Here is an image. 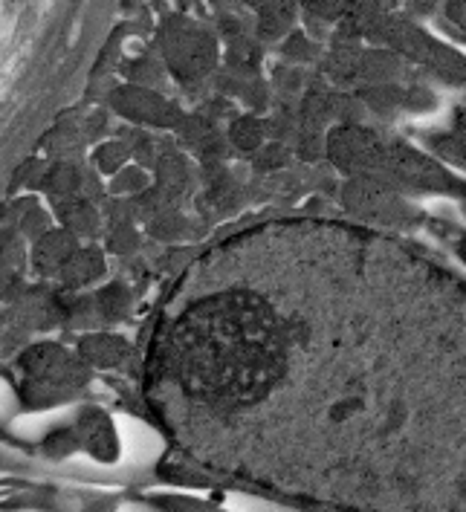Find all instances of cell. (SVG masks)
I'll use <instances>...</instances> for the list:
<instances>
[{"label": "cell", "mask_w": 466, "mask_h": 512, "mask_svg": "<svg viewBox=\"0 0 466 512\" xmlns=\"http://www.w3.org/2000/svg\"><path fill=\"white\" fill-rule=\"evenodd\" d=\"M365 32L374 38V41H383L388 44L394 53L406 55L417 64L429 67L432 73H438L443 79L449 81H466V58L455 50H449L446 44L435 41L432 35L420 32L412 24H403V21H394V18H371Z\"/></svg>", "instance_id": "6da1fadb"}, {"label": "cell", "mask_w": 466, "mask_h": 512, "mask_svg": "<svg viewBox=\"0 0 466 512\" xmlns=\"http://www.w3.org/2000/svg\"><path fill=\"white\" fill-rule=\"evenodd\" d=\"M165 61L180 81L209 76L218 64V41L192 21L168 18L160 29Z\"/></svg>", "instance_id": "7a4b0ae2"}, {"label": "cell", "mask_w": 466, "mask_h": 512, "mask_svg": "<svg viewBox=\"0 0 466 512\" xmlns=\"http://www.w3.org/2000/svg\"><path fill=\"white\" fill-rule=\"evenodd\" d=\"M328 154L330 160L336 162L342 171H351V174H380V165H383L385 148L380 145V139L362 128H336L328 136Z\"/></svg>", "instance_id": "3957f363"}, {"label": "cell", "mask_w": 466, "mask_h": 512, "mask_svg": "<svg viewBox=\"0 0 466 512\" xmlns=\"http://www.w3.org/2000/svg\"><path fill=\"white\" fill-rule=\"evenodd\" d=\"M113 108L119 110L125 119H134V122H145V125H160V128H171L177 125L183 116L177 105H171L168 99L157 96L154 90L148 87H139V84H131V87H122L110 96Z\"/></svg>", "instance_id": "277c9868"}, {"label": "cell", "mask_w": 466, "mask_h": 512, "mask_svg": "<svg viewBox=\"0 0 466 512\" xmlns=\"http://www.w3.org/2000/svg\"><path fill=\"white\" fill-rule=\"evenodd\" d=\"M79 252L73 232H47L35 246V267L41 272L64 270L70 258Z\"/></svg>", "instance_id": "5b68a950"}, {"label": "cell", "mask_w": 466, "mask_h": 512, "mask_svg": "<svg viewBox=\"0 0 466 512\" xmlns=\"http://www.w3.org/2000/svg\"><path fill=\"white\" fill-rule=\"evenodd\" d=\"M397 73H400V61H397L394 50H365L359 55V76L362 79L385 84L388 79H394Z\"/></svg>", "instance_id": "8992f818"}, {"label": "cell", "mask_w": 466, "mask_h": 512, "mask_svg": "<svg viewBox=\"0 0 466 512\" xmlns=\"http://www.w3.org/2000/svg\"><path fill=\"white\" fill-rule=\"evenodd\" d=\"M125 351H128L125 342L113 339V336H87L82 342V353L96 365H116L125 356Z\"/></svg>", "instance_id": "52a82bcc"}, {"label": "cell", "mask_w": 466, "mask_h": 512, "mask_svg": "<svg viewBox=\"0 0 466 512\" xmlns=\"http://www.w3.org/2000/svg\"><path fill=\"white\" fill-rule=\"evenodd\" d=\"M102 270H105V264L96 252H76L70 258V264L61 270V275L67 284H84V281H93Z\"/></svg>", "instance_id": "ba28073f"}, {"label": "cell", "mask_w": 466, "mask_h": 512, "mask_svg": "<svg viewBox=\"0 0 466 512\" xmlns=\"http://www.w3.org/2000/svg\"><path fill=\"white\" fill-rule=\"evenodd\" d=\"M290 21H293L290 0H270L261 9V35L273 38V35H278V32H284V29L290 27Z\"/></svg>", "instance_id": "9c48e42d"}, {"label": "cell", "mask_w": 466, "mask_h": 512, "mask_svg": "<svg viewBox=\"0 0 466 512\" xmlns=\"http://www.w3.org/2000/svg\"><path fill=\"white\" fill-rule=\"evenodd\" d=\"M435 148L443 157H449V160L466 162V113L458 116V125H455L452 134L435 139Z\"/></svg>", "instance_id": "30bf717a"}, {"label": "cell", "mask_w": 466, "mask_h": 512, "mask_svg": "<svg viewBox=\"0 0 466 512\" xmlns=\"http://www.w3.org/2000/svg\"><path fill=\"white\" fill-rule=\"evenodd\" d=\"M232 142L238 145V148H244V151H255L258 145H261V139H264V128H261V122L258 119H252V116H244V119H238L235 125H232Z\"/></svg>", "instance_id": "8fae6325"}, {"label": "cell", "mask_w": 466, "mask_h": 512, "mask_svg": "<svg viewBox=\"0 0 466 512\" xmlns=\"http://www.w3.org/2000/svg\"><path fill=\"white\" fill-rule=\"evenodd\" d=\"M61 220L67 223V232H90L93 226H96V215H93V209H87V206H67L64 212H61Z\"/></svg>", "instance_id": "7c38bea8"}, {"label": "cell", "mask_w": 466, "mask_h": 512, "mask_svg": "<svg viewBox=\"0 0 466 512\" xmlns=\"http://www.w3.org/2000/svg\"><path fill=\"white\" fill-rule=\"evenodd\" d=\"M47 189L58 191V194H70L73 189H79V174L67 165H58L47 180Z\"/></svg>", "instance_id": "4fadbf2b"}, {"label": "cell", "mask_w": 466, "mask_h": 512, "mask_svg": "<svg viewBox=\"0 0 466 512\" xmlns=\"http://www.w3.org/2000/svg\"><path fill=\"white\" fill-rule=\"evenodd\" d=\"M125 301H128V296H125V290H122V287H108V290H102V293H99V310L113 319V316L125 313Z\"/></svg>", "instance_id": "5bb4252c"}, {"label": "cell", "mask_w": 466, "mask_h": 512, "mask_svg": "<svg viewBox=\"0 0 466 512\" xmlns=\"http://www.w3.org/2000/svg\"><path fill=\"white\" fill-rule=\"evenodd\" d=\"M128 157V148H125V142H108V145H102V151H99V168L102 171H116L122 162Z\"/></svg>", "instance_id": "9a60e30c"}, {"label": "cell", "mask_w": 466, "mask_h": 512, "mask_svg": "<svg viewBox=\"0 0 466 512\" xmlns=\"http://www.w3.org/2000/svg\"><path fill=\"white\" fill-rule=\"evenodd\" d=\"M446 15L466 32V0H449L446 3Z\"/></svg>", "instance_id": "2e32d148"}, {"label": "cell", "mask_w": 466, "mask_h": 512, "mask_svg": "<svg viewBox=\"0 0 466 512\" xmlns=\"http://www.w3.org/2000/svg\"><path fill=\"white\" fill-rule=\"evenodd\" d=\"M458 252H461V255H464V258H466V238H464V241H461V246H458Z\"/></svg>", "instance_id": "e0dca14e"}]
</instances>
